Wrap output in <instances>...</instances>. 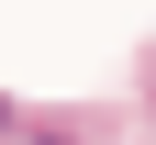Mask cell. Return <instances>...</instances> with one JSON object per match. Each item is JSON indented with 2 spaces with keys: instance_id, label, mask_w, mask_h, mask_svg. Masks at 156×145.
Instances as JSON below:
<instances>
[{
  "instance_id": "obj_1",
  "label": "cell",
  "mask_w": 156,
  "mask_h": 145,
  "mask_svg": "<svg viewBox=\"0 0 156 145\" xmlns=\"http://www.w3.org/2000/svg\"><path fill=\"white\" fill-rule=\"evenodd\" d=\"M0 134H11V100H0Z\"/></svg>"
}]
</instances>
